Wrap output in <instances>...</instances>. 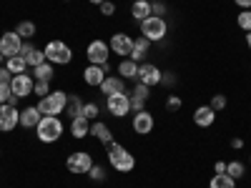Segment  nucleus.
<instances>
[{
	"mask_svg": "<svg viewBox=\"0 0 251 188\" xmlns=\"http://www.w3.org/2000/svg\"><path fill=\"white\" fill-rule=\"evenodd\" d=\"M71 136L73 138H86V136H91V120L86 118V116H78V118H73L71 120Z\"/></svg>",
	"mask_w": 251,
	"mask_h": 188,
	"instance_id": "6ab92c4d",
	"label": "nucleus"
},
{
	"mask_svg": "<svg viewBox=\"0 0 251 188\" xmlns=\"http://www.w3.org/2000/svg\"><path fill=\"white\" fill-rule=\"evenodd\" d=\"M35 136L40 143H55L63 136V123L58 116H43L35 128Z\"/></svg>",
	"mask_w": 251,
	"mask_h": 188,
	"instance_id": "f03ea898",
	"label": "nucleus"
},
{
	"mask_svg": "<svg viewBox=\"0 0 251 188\" xmlns=\"http://www.w3.org/2000/svg\"><path fill=\"white\" fill-rule=\"evenodd\" d=\"M33 50H35V46H33V43H25V40H23V48H20V53H18V55L28 58V55H33Z\"/></svg>",
	"mask_w": 251,
	"mask_h": 188,
	"instance_id": "79ce46f5",
	"label": "nucleus"
},
{
	"mask_svg": "<svg viewBox=\"0 0 251 188\" xmlns=\"http://www.w3.org/2000/svg\"><path fill=\"white\" fill-rule=\"evenodd\" d=\"M131 15L138 20V23H143L146 18H151V0H133Z\"/></svg>",
	"mask_w": 251,
	"mask_h": 188,
	"instance_id": "4be33fe9",
	"label": "nucleus"
},
{
	"mask_svg": "<svg viewBox=\"0 0 251 188\" xmlns=\"http://www.w3.org/2000/svg\"><path fill=\"white\" fill-rule=\"evenodd\" d=\"M133 131H136L138 136H149V133L153 131V116H151L149 111H138V113L133 116Z\"/></svg>",
	"mask_w": 251,
	"mask_h": 188,
	"instance_id": "2eb2a0df",
	"label": "nucleus"
},
{
	"mask_svg": "<svg viewBox=\"0 0 251 188\" xmlns=\"http://www.w3.org/2000/svg\"><path fill=\"white\" fill-rule=\"evenodd\" d=\"M216 173H226V163H224V161L216 163Z\"/></svg>",
	"mask_w": 251,
	"mask_h": 188,
	"instance_id": "de8ad7c7",
	"label": "nucleus"
},
{
	"mask_svg": "<svg viewBox=\"0 0 251 188\" xmlns=\"http://www.w3.org/2000/svg\"><path fill=\"white\" fill-rule=\"evenodd\" d=\"M88 176H91L96 183H103V181H106V168H103V165H96V163H93V168L88 171Z\"/></svg>",
	"mask_w": 251,
	"mask_h": 188,
	"instance_id": "473e14b6",
	"label": "nucleus"
},
{
	"mask_svg": "<svg viewBox=\"0 0 251 188\" xmlns=\"http://www.w3.org/2000/svg\"><path fill=\"white\" fill-rule=\"evenodd\" d=\"M246 46H249V50H251V33L246 35Z\"/></svg>",
	"mask_w": 251,
	"mask_h": 188,
	"instance_id": "8fccbe9b",
	"label": "nucleus"
},
{
	"mask_svg": "<svg viewBox=\"0 0 251 188\" xmlns=\"http://www.w3.org/2000/svg\"><path fill=\"white\" fill-rule=\"evenodd\" d=\"M131 95H136V98H141V100H149L151 88H149V86H143V83H138V86L133 88V93H131Z\"/></svg>",
	"mask_w": 251,
	"mask_h": 188,
	"instance_id": "f704fd0d",
	"label": "nucleus"
},
{
	"mask_svg": "<svg viewBox=\"0 0 251 188\" xmlns=\"http://www.w3.org/2000/svg\"><path fill=\"white\" fill-rule=\"evenodd\" d=\"M33 93H35L38 98H46V95L50 93V83H48V80H35V86H33Z\"/></svg>",
	"mask_w": 251,
	"mask_h": 188,
	"instance_id": "7c9ffc66",
	"label": "nucleus"
},
{
	"mask_svg": "<svg viewBox=\"0 0 251 188\" xmlns=\"http://www.w3.org/2000/svg\"><path fill=\"white\" fill-rule=\"evenodd\" d=\"M3 58H5V55H3V53H0V63H3Z\"/></svg>",
	"mask_w": 251,
	"mask_h": 188,
	"instance_id": "3c124183",
	"label": "nucleus"
},
{
	"mask_svg": "<svg viewBox=\"0 0 251 188\" xmlns=\"http://www.w3.org/2000/svg\"><path fill=\"white\" fill-rule=\"evenodd\" d=\"M88 3H93V5H100V3H106V0H88Z\"/></svg>",
	"mask_w": 251,
	"mask_h": 188,
	"instance_id": "09e8293b",
	"label": "nucleus"
},
{
	"mask_svg": "<svg viewBox=\"0 0 251 188\" xmlns=\"http://www.w3.org/2000/svg\"><path fill=\"white\" fill-rule=\"evenodd\" d=\"M13 80V73L8 68H0V83H10Z\"/></svg>",
	"mask_w": 251,
	"mask_h": 188,
	"instance_id": "37998d69",
	"label": "nucleus"
},
{
	"mask_svg": "<svg viewBox=\"0 0 251 188\" xmlns=\"http://www.w3.org/2000/svg\"><path fill=\"white\" fill-rule=\"evenodd\" d=\"M166 33H169V25H166V20L158 18V15H151V18H146L143 23H141V35L149 38L151 43H158V40H163Z\"/></svg>",
	"mask_w": 251,
	"mask_h": 188,
	"instance_id": "20e7f679",
	"label": "nucleus"
},
{
	"mask_svg": "<svg viewBox=\"0 0 251 188\" xmlns=\"http://www.w3.org/2000/svg\"><path fill=\"white\" fill-rule=\"evenodd\" d=\"M108 53H111V46L106 40H91L88 48H86V58L91 60V66H106Z\"/></svg>",
	"mask_w": 251,
	"mask_h": 188,
	"instance_id": "0eeeda50",
	"label": "nucleus"
},
{
	"mask_svg": "<svg viewBox=\"0 0 251 188\" xmlns=\"http://www.w3.org/2000/svg\"><path fill=\"white\" fill-rule=\"evenodd\" d=\"M33 86H35V80H33V75H28V73L13 75V80H10V91H13V95H18V98H28V95L33 93Z\"/></svg>",
	"mask_w": 251,
	"mask_h": 188,
	"instance_id": "9b49d317",
	"label": "nucleus"
},
{
	"mask_svg": "<svg viewBox=\"0 0 251 188\" xmlns=\"http://www.w3.org/2000/svg\"><path fill=\"white\" fill-rule=\"evenodd\" d=\"M20 48H23V38H20L15 30L10 33H3L0 35V53H3L5 58H13L20 53Z\"/></svg>",
	"mask_w": 251,
	"mask_h": 188,
	"instance_id": "9d476101",
	"label": "nucleus"
},
{
	"mask_svg": "<svg viewBox=\"0 0 251 188\" xmlns=\"http://www.w3.org/2000/svg\"><path fill=\"white\" fill-rule=\"evenodd\" d=\"M66 168H68L71 173H75V176H88V171L93 168V158H91V153H86V151H75V153L68 156Z\"/></svg>",
	"mask_w": 251,
	"mask_h": 188,
	"instance_id": "39448f33",
	"label": "nucleus"
},
{
	"mask_svg": "<svg viewBox=\"0 0 251 188\" xmlns=\"http://www.w3.org/2000/svg\"><path fill=\"white\" fill-rule=\"evenodd\" d=\"M161 75L163 73L158 70V66H153V63H143V66H138V83H143V86H149V88L158 86Z\"/></svg>",
	"mask_w": 251,
	"mask_h": 188,
	"instance_id": "f8f14e48",
	"label": "nucleus"
},
{
	"mask_svg": "<svg viewBox=\"0 0 251 188\" xmlns=\"http://www.w3.org/2000/svg\"><path fill=\"white\" fill-rule=\"evenodd\" d=\"M25 63H28V66H33V68H35V66H40V63H46V50H38V48H35V50H33V55H28V58H25Z\"/></svg>",
	"mask_w": 251,
	"mask_h": 188,
	"instance_id": "2f4dec72",
	"label": "nucleus"
},
{
	"mask_svg": "<svg viewBox=\"0 0 251 188\" xmlns=\"http://www.w3.org/2000/svg\"><path fill=\"white\" fill-rule=\"evenodd\" d=\"M100 93L103 95H118V93H126V83L121 75H106V80L100 83Z\"/></svg>",
	"mask_w": 251,
	"mask_h": 188,
	"instance_id": "dca6fc26",
	"label": "nucleus"
},
{
	"mask_svg": "<svg viewBox=\"0 0 251 188\" xmlns=\"http://www.w3.org/2000/svg\"><path fill=\"white\" fill-rule=\"evenodd\" d=\"M53 75H55V73H53V63H48V60L33 68V80H48V83H50Z\"/></svg>",
	"mask_w": 251,
	"mask_h": 188,
	"instance_id": "a878e982",
	"label": "nucleus"
},
{
	"mask_svg": "<svg viewBox=\"0 0 251 188\" xmlns=\"http://www.w3.org/2000/svg\"><path fill=\"white\" fill-rule=\"evenodd\" d=\"M5 68H8L13 75H20V73H25L28 63H25L23 55H13V58H5Z\"/></svg>",
	"mask_w": 251,
	"mask_h": 188,
	"instance_id": "393cba45",
	"label": "nucleus"
},
{
	"mask_svg": "<svg viewBox=\"0 0 251 188\" xmlns=\"http://www.w3.org/2000/svg\"><path fill=\"white\" fill-rule=\"evenodd\" d=\"M166 108H169L171 113H176L181 108V98L178 95H169V98H166Z\"/></svg>",
	"mask_w": 251,
	"mask_h": 188,
	"instance_id": "e433bc0d",
	"label": "nucleus"
},
{
	"mask_svg": "<svg viewBox=\"0 0 251 188\" xmlns=\"http://www.w3.org/2000/svg\"><path fill=\"white\" fill-rule=\"evenodd\" d=\"M106 108L111 116L116 118H123L126 113L131 111V95L128 93H118V95H108L106 98Z\"/></svg>",
	"mask_w": 251,
	"mask_h": 188,
	"instance_id": "6e6552de",
	"label": "nucleus"
},
{
	"mask_svg": "<svg viewBox=\"0 0 251 188\" xmlns=\"http://www.w3.org/2000/svg\"><path fill=\"white\" fill-rule=\"evenodd\" d=\"M226 173L231 176L234 181H236V178H241V176H244V163H241V161H231V163H226Z\"/></svg>",
	"mask_w": 251,
	"mask_h": 188,
	"instance_id": "c85d7f7f",
	"label": "nucleus"
},
{
	"mask_svg": "<svg viewBox=\"0 0 251 188\" xmlns=\"http://www.w3.org/2000/svg\"><path fill=\"white\" fill-rule=\"evenodd\" d=\"M108 163L113 165L118 173H131V171L136 168L133 153L126 151L123 145H118V143H111V145H108Z\"/></svg>",
	"mask_w": 251,
	"mask_h": 188,
	"instance_id": "f257e3e1",
	"label": "nucleus"
},
{
	"mask_svg": "<svg viewBox=\"0 0 251 188\" xmlns=\"http://www.w3.org/2000/svg\"><path fill=\"white\" fill-rule=\"evenodd\" d=\"M13 95V91H10V83H0V106L3 103H8V98Z\"/></svg>",
	"mask_w": 251,
	"mask_h": 188,
	"instance_id": "4c0bfd02",
	"label": "nucleus"
},
{
	"mask_svg": "<svg viewBox=\"0 0 251 188\" xmlns=\"http://www.w3.org/2000/svg\"><path fill=\"white\" fill-rule=\"evenodd\" d=\"M66 100H68V95L63 91H50L46 98L38 100V111L43 116H58L66 111Z\"/></svg>",
	"mask_w": 251,
	"mask_h": 188,
	"instance_id": "7ed1b4c3",
	"label": "nucleus"
},
{
	"mask_svg": "<svg viewBox=\"0 0 251 188\" xmlns=\"http://www.w3.org/2000/svg\"><path fill=\"white\" fill-rule=\"evenodd\" d=\"M208 188H236V181L228 176V173H216L208 183Z\"/></svg>",
	"mask_w": 251,
	"mask_h": 188,
	"instance_id": "bb28decb",
	"label": "nucleus"
},
{
	"mask_svg": "<svg viewBox=\"0 0 251 188\" xmlns=\"http://www.w3.org/2000/svg\"><path fill=\"white\" fill-rule=\"evenodd\" d=\"M231 148H234V151L244 148V141H241V138H231Z\"/></svg>",
	"mask_w": 251,
	"mask_h": 188,
	"instance_id": "a18cd8bd",
	"label": "nucleus"
},
{
	"mask_svg": "<svg viewBox=\"0 0 251 188\" xmlns=\"http://www.w3.org/2000/svg\"><path fill=\"white\" fill-rule=\"evenodd\" d=\"M236 23H239V28H241V30L251 33V10H241V13H239V18H236Z\"/></svg>",
	"mask_w": 251,
	"mask_h": 188,
	"instance_id": "c756f323",
	"label": "nucleus"
},
{
	"mask_svg": "<svg viewBox=\"0 0 251 188\" xmlns=\"http://www.w3.org/2000/svg\"><path fill=\"white\" fill-rule=\"evenodd\" d=\"M236 5H239L241 10H251V0H236Z\"/></svg>",
	"mask_w": 251,
	"mask_h": 188,
	"instance_id": "c03bdc74",
	"label": "nucleus"
},
{
	"mask_svg": "<svg viewBox=\"0 0 251 188\" xmlns=\"http://www.w3.org/2000/svg\"><path fill=\"white\" fill-rule=\"evenodd\" d=\"M208 106H211L214 111H224V108H226V95H221V93H219V95H214Z\"/></svg>",
	"mask_w": 251,
	"mask_h": 188,
	"instance_id": "c9c22d12",
	"label": "nucleus"
},
{
	"mask_svg": "<svg viewBox=\"0 0 251 188\" xmlns=\"http://www.w3.org/2000/svg\"><path fill=\"white\" fill-rule=\"evenodd\" d=\"M40 118H43V113L38 111V106H28L25 111H20V125L23 128H38Z\"/></svg>",
	"mask_w": 251,
	"mask_h": 188,
	"instance_id": "a211bd4d",
	"label": "nucleus"
},
{
	"mask_svg": "<svg viewBox=\"0 0 251 188\" xmlns=\"http://www.w3.org/2000/svg\"><path fill=\"white\" fill-rule=\"evenodd\" d=\"M106 75H108V63L106 66H88L83 70V80H86V86H91V88H100V83L106 80Z\"/></svg>",
	"mask_w": 251,
	"mask_h": 188,
	"instance_id": "ddd939ff",
	"label": "nucleus"
},
{
	"mask_svg": "<svg viewBox=\"0 0 251 188\" xmlns=\"http://www.w3.org/2000/svg\"><path fill=\"white\" fill-rule=\"evenodd\" d=\"M46 60L48 63H60V66H66V63L73 60V50L63 43V40H50L46 46Z\"/></svg>",
	"mask_w": 251,
	"mask_h": 188,
	"instance_id": "423d86ee",
	"label": "nucleus"
},
{
	"mask_svg": "<svg viewBox=\"0 0 251 188\" xmlns=\"http://www.w3.org/2000/svg\"><path fill=\"white\" fill-rule=\"evenodd\" d=\"M91 136H96L103 145H111L113 143V133H111V128L106 123H100V120H96L93 125H91Z\"/></svg>",
	"mask_w": 251,
	"mask_h": 188,
	"instance_id": "412c9836",
	"label": "nucleus"
},
{
	"mask_svg": "<svg viewBox=\"0 0 251 188\" xmlns=\"http://www.w3.org/2000/svg\"><path fill=\"white\" fill-rule=\"evenodd\" d=\"M108 46H111V50L118 53V55H131V50H133V38L126 35V33H116V35L111 38Z\"/></svg>",
	"mask_w": 251,
	"mask_h": 188,
	"instance_id": "4468645a",
	"label": "nucleus"
},
{
	"mask_svg": "<svg viewBox=\"0 0 251 188\" xmlns=\"http://www.w3.org/2000/svg\"><path fill=\"white\" fill-rule=\"evenodd\" d=\"M18 100H20L18 95H10V98H8V106H13V108H18Z\"/></svg>",
	"mask_w": 251,
	"mask_h": 188,
	"instance_id": "49530a36",
	"label": "nucleus"
},
{
	"mask_svg": "<svg viewBox=\"0 0 251 188\" xmlns=\"http://www.w3.org/2000/svg\"><path fill=\"white\" fill-rule=\"evenodd\" d=\"M149 50H151V40L149 38H138V40H133V50H131V60H136V63H141V60H146V55H149Z\"/></svg>",
	"mask_w": 251,
	"mask_h": 188,
	"instance_id": "aec40b11",
	"label": "nucleus"
},
{
	"mask_svg": "<svg viewBox=\"0 0 251 188\" xmlns=\"http://www.w3.org/2000/svg\"><path fill=\"white\" fill-rule=\"evenodd\" d=\"M15 33L23 38V40H28V38L35 35V23H33V20H20L18 28H15Z\"/></svg>",
	"mask_w": 251,
	"mask_h": 188,
	"instance_id": "cd10ccee",
	"label": "nucleus"
},
{
	"mask_svg": "<svg viewBox=\"0 0 251 188\" xmlns=\"http://www.w3.org/2000/svg\"><path fill=\"white\" fill-rule=\"evenodd\" d=\"M98 8H100V15H106V18L116 13V3H111V0H106V3H100Z\"/></svg>",
	"mask_w": 251,
	"mask_h": 188,
	"instance_id": "58836bf2",
	"label": "nucleus"
},
{
	"mask_svg": "<svg viewBox=\"0 0 251 188\" xmlns=\"http://www.w3.org/2000/svg\"><path fill=\"white\" fill-rule=\"evenodd\" d=\"M143 103H146V100H141V98L131 95V111H133V113H138V111H146V108H143Z\"/></svg>",
	"mask_w": 251,
	"mask_h": 188,
	"instance_id": "a19ab883",
	"label": "nucleus"
},
{
	"mask_svg": "<svg viewBox=\"0 0 251 188\" xmlns=\"http://www.w3.org/2000/svg\"><path fill=\"white\" fill-rule=\"evenodd\" d=\"M83 106H86V103H83L78 95H68V100H66V116L71 120L78 118V116H83Z\"/></svg>",
	"mask_w": 251,
	"mask_h": 188,
	"instance_id": "b1692460",
	"label": "nucleus"
},
{
	"mask_svg": "<svg viewBox=\"0 0 251 188\" xmlns=\"http://www.w3.org/2000/svg\"><path fill=\"white\" fill-rule=\"evenodd\" d=\"M18 125H20V111L8 106V103H3V106H0V131L10 133V131L18 128Z\"/></svg>",
	"mask_w": 251,
	"mask_h": 188,
	"instance_id": "1a4fd4ad",
	"label": "nucleus"
},
{
	"mask_svg": "<svg viewBox=\"0 0 251 188\" xmlns=\"http://www.w3.org/2000/svg\"><path fill=\"white\" fill-rule=\"evenodd\" d=\"M163 13H166V5L161 3V0H156V3H151V15H158V18H161Z\"/></svg>",
	"mask_w": 251,
	"mask_h": 188,
	"instance_id": "ea45409f",
	"label": "nucleus"
},
{
	"mask_svg": "<svg viewBox=\"0 0 251 188\" xmlns=\"http://www.w3.org/2000/svg\"><path fill=\"white\" fill-rule=\"evenodd\" d=\"M214 120H216V111H214L211 106H199V108L194 111V123L201 125V128L214 125Z\"/></svg>",
	"mask_w": 251,
	"mask_h": 188,
	"instance_id": "f3484780",
	"label": "nucleus"
},
{
	"mask_svg": "<svg viewBox=\"0 0 251 188\" xmlns=\"http://www.w3.org/2000/svg\"><path fill=\"white\" fill-rule=\"evenodd\" d=\"M118 73H121V78H126V80H136V78H138V63L131 60V58H123L121 66H118Z\"/></svg>",
	"mask_w": 251,
	"mask_h": 188,
	"instance_id": "5701e85b",
	"label": "nucleus"
},
{
	"mask_svg": "<svg viewBox=\"0 0 251 188\" xmlns=\"http://www.w3.org/2000/svg\"><path fill=\"white\" fill-rule=\"evenodd\" d=\"M100 113V108H98V103H86V106H83V116H86L88 120H93L96 116Z\"/></svg>",
	"mask_w": 251,
	"mask_h": 188,
	"instance_id": "72a5a7b5",
	"label": "nucleus"
}]
</instances>
